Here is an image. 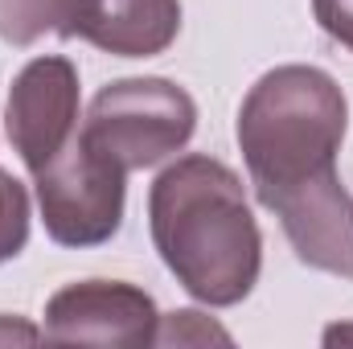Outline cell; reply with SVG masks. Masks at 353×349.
<instances>
[{"mask_svg":"<svg viewBox=\"0 0 353 349\" xmlns=\"http://www.w3.org/2000/svg\"><path fill=\"white\" fill-rule=\"evenodd\" d=\"M263 206L279 218L296 259L304 267L353 283V197L341 185V173L275 193Z\"/></svg>","mask_w":353,"mask_h":349,"instance_id":"cell-7","label":"cell"},{"mask_svg":"<svg viewBox=\"0 0 353 349\" xmlns=\"http://www.w3.org/2000/svg\"><path fill=\"white\" fill-rule=\"evenodd\" d=\"M12 341H41V329L25 325L21 317H0V346H12Z\"/></svg>","mask_w":353,"mask_h":349,"instance_id":"cell-13","label":"cell"},{"mask_svg":"<svg viewBox=\"0 0 353 349\" xmlns=\"http://www.w3.org/2000/svg\"><path fill=\"white\" fill-rule=\"evenodd\" d=\"M46 235L58 247H99L123 226L128 173L74 136L46 169L33 173Z\"/></svg>","mask_w":353,"mask_h":349,"instance_id":"cell-4","label":"cell"},{"mask_svg":"<svg viewBox=\"0 0 353 349\" xmlns=\"http://www.w3.org/2000/svg\"><path fill=\"white\" fill-rule=\"evenodd\" d=\"M152 243L176 283L210 304H243L263 271V235L239 173L214 157H176L148 189Z\"/></svg>","mask_w":353,"mask_h":349,"instance_id":"cell-1","label":"cell"},{"mask_svg":"<svg viewBox=\"0 0 353 349\" xmlns=\"http://www.w3.org/2000/svg\"><path fill=\"white\" fill-rule=\"evenodd\" d=\"M29 189L0 169V263L17 259L29 243Z\"/></svg>","mask_w":353,"mask_h":349,"instance_id":"cell-10","label":"cell"},{"mask_svg":"<svg viewBox=\"0 0 353 349\" xmlns=\"http://www.w3.org/2000/svg\"><path fill=\"white\" fill-rule=\"evenodd\" d=\"M201 346V341H230L226 329H218L205 312L197 308H181L161 317V329H157V346Z\"/></svg>","mask_w":353,"mask_h":349,"instance_id":"cell-11","label":"cell"},{"mask_svg":"<svg viewBox=\"0 0 353 349\" xmlns=\"http://www.w3.org/2000/svg\"><path fill=\"white\" fill-rule=\"evenodd\" d=\"M350 337H353V325H337V329L325 333V341H350Z\"/></svg>","mask_w":353,"mask_h":349,"instance_id":"cell-14","label":"cell"},{"mask_svg":"<svg viewBox=\"0 0 353 349\" xmlns=\"http://www.w3.org/2000/svg\"><path fill=\"white\" fill-rule=\"evenodd\" d=\"M197 132V103L169 79H119L90 99L79 128L94 152L115 161L123 173L152 169L176 157Z\"/></svg>","mask_w":353,"mask_h":349,"instance_id":"cell-3","label":"cell"},{"mask_svg":"<svg viewBox=\"0 0 353 349\" xmlns=\"http://www.w3.org/2000/svg\"><path fill=\"white\" fill-rule=\"evenodd\" d=\"M312 12L337 46L353 50V0H312Z\"/></svg>","mask_w":353,"mask_h":349,"instance_id":"cell-12","label":"cell"},{"mask_svg":"<svg viewBox=\"0 0 353 349\" xmlns=\"http://www.w3.org/2000/svg\"><path fill=\"white\" fill-rule=\"evenodd\" d=\"M345 128L350 103L329 70L300 62L267 70L247 90L234 123L255 197L267 201L275 193L337 173Z\"/></svg>","mask_w":353,"mask_h":349,"instance_id":"cell-2","label":"cell"},{"mask_svg":"<svg viewBox=\"0 0 353 349\" xmlns=\"http://www.w3.org/2000/svg\"><path fill=\"white\" fill-rule=\"evenodd\" d=\"M181 33V0H87L74 37L115 58H157Z\"/></svg>","mask_w":353,"mask_h":349,"instance_id":"cell-8","label":"cell"},{"mask_svg":"<svg viewBox=\"0 0 353 349\" xmlns=\"http://www.w3.org/2000/svg\"><path fill=\"white\" fill-rule=\"evenodd\" d=\"M8 140L29 173L46 169L79 136V70L62 54H41L21 66L8 87Z\"/></svg>","mask_w":353,"mask_h":349,"instance_id":"cell-6","label":"cell"},{"mask_svg":"<svg viewBox=\"0 0 353 349\" xmlns=\"http://www.w3.org/2000/svg\"><path fill=\"white\" fill-rule=\"evenodd\" d=\"M87 0H0V41L33 46L46 33L74 37Z\"/></svg>","mask_w":353,"mask_h":349,"instance_id":"cell-9","label":"cell"},{"mask_svg":"<svg viewBox=\"0 0 353 349\" xmlns=\"http://www.w3.org/2000/svg\"><path fill=\"white\" fill-rule=\"evenodd\" d=\"M161 312L157 300L123 279H83L66 283L46 304V341H90V346H157Z\"/></svg>","mask_w":353,"mask_h":349,"instance_id":"cell-5","label":"cell"}]
</instances>
